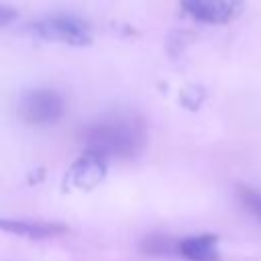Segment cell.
Returning a JSON list of instances; mask_svg holds the SVG:
<instances>
[{
  "instance_id": "obj_4",
  "label": "cell",
  "mask_w": 261,
  "mask_h": 261,
  "mask_svg": "<svg viewBox=\"0 0 261 261\" xmlns=\"http://www.w3.org/2000/svg\"><path fill=\"white\" fill-rule=\"evenodd\" d=\"M181 6L192 18L200 22L224 24L234 20L243 12L245 2L243 0H181Z\"/></svg>"
},
{
  "instance_id": "obj_5",
  "label": "cell",
  "mask_w": 261,
  "mask_h": 261,
  "mask_svg": "<svg viewBox=\"0 0 261 261\" xmlns=\"http://www.w3.org/2000/svg\"><path fill=\"white\" fill-rule=\"evenodd\" d=\"M106 177V159L96 153H84L67 173V184L80 190H92Z\"/></svg>"
},
{
  "instance_id": "obj_2",
  "label": "cell",
  "mask_w": 261,
  "mask_h": 261,
  "mask_svg": "<svg viewBox=\"0 0 261 261\" xmlns=\"http://www.w3.org/2000/svg\"><path fill=\"white\" fill-rule=\"evenodd\" d=\"M31 33L45 41H57V43H67V45H88L92 41V31L90 27L69 14H53L47 18L37 20L31 27Z\"/></svg>"
},
{
  "instance_id": "obj_1",
  "label": "cell",
  "mask_w": 261,
  "mask_h": 261,
  "mask_svg": "<svg viewBox=\"0 0 261 261\" xmlns=\"http://www.w3.org/2000/svg\"><path fill=\"white\" fill-rule=\"evenodd\" d=\"M84 141L88 153H96L104 159L112 155L126 157L141 147L143 133L135 122L114 118L88 126L84 133Z\"/></svg>"
},
{
  "instance_id": "obj_10",
  "label": "cell",
  "mask_w": 261,
  "mask_h": 261,
  "mask_svg": "<svg viewBox=\"0 0 261 261\" xmlns=\"http://www.w3.org/2000/svg\"><path fill=\"white\" fill-rule=\"evenodd\" d=\"M0 14H2L0 22H2V24H8V20H10V16H12L10 8H8V6H2V8H0Z\"/></svg>"
},
{
  "instance_id": "obj_3",
  "label": "cell",
  "mask_w": 261,
  "mask_h": 261,
  "mask_svg": "<svg viewBox=\"0 0 261 261\" xmlns=\"http://www.w3.org/2000/svg\"><path fill=\"white\" fill-rule=\"evenodd\" d=\"M18 110L31 124H51L63 114V98L55 90H31L20 98Z\"/></svg>"
},
{
  "instance_id": "obj_6",
  "label": "cell",
  "mask_w": 261,
  "mask_h": 261,
  "mask_svg": "<svg viewBox=\"0 0 261 261\" xmlns=\"http://www.w3.org/2000/svg\"><path fill=\"white\" fill-rule=\"evenodd\" d=\"M218 239L214 234L188 237L177 243V253L190 261H216L218 259Z\"/></svg>"
},
{
  "instance_id": "obj_9",
  "label": "cell",
  "mask_w": 261,
  "mask_h": 261,
  "mask_svg": "<svg viewBox=\"0 0 261 261\" xmlns=\"http://www.w3.org/2000/svg\"><path fill=\"white\" fill-rule=\"evenodd\" d=\"M239 196H241L243 204L261 220V194L255 192V190H249V188H241L239 190Z\"/></svg>"
},
{
  "instance_id": "obj_7",
  "label": "cell",
  "mask_w": 261,
  "mask_h": 261,
  "mask_svg": "<svg viewBox=\"0 0 261 261\" xmlns=\"http://www.w3.org/2000/svg\"><path fill=\"white\" fill-rule=\"evenodd\" d=\"M0 226L2 230L24 237V239H45V237H53L65 230V226L55 224V222H39V220L31 222V220H8V218H4Z\"/></svg>"
},
{
  "instance_id": "obj_8",
  "label": "cell",
  "mask_w": 261,
  "mask_h": 261,
  "mask_svg": "<svg viewBox=\"0 0 261 261\" xmlns=\"http://www.w3.org/2000/svg\"><path fill=\"white\" fill-rule=\"evenodd\" d=\"M141 249L149 255H161V253H169L173 249H177L175 243H171L167 237H159V234H153V237H147L141 245Z\"/></svg>"
}]
</instances>
